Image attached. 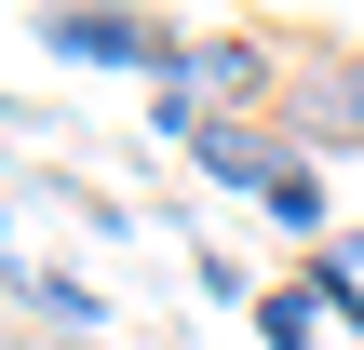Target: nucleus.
Segmentation results:
<instances>
[{
	"label": "nucleus",
	"mask_w": 364,
	"mask_h": 350,
	"mask_svg": "<svg viewBox=\"0 0 364 350\" xmlns=\"http://www.w3.org/2000/svg\"><path fill=\"white\" fill-rule=\"evenodd\" d=\"M27 27H41L54 67H122V81H149V94L189 81V54H203L189 27H149V13H108V0H54V13H27Z\"/></svg>",
	"instance_id": "nucleus-1"
},
{
	"label": "nucleus",
	"mask_w": 364,
	"mask_h": 350,
	"mask_svg": "<svg viewBox=\"0 0 364 350\" xmlns=\"http://www.w3.org/2000/svg\"><path fill=\"white\" fill-rule=\"evenodd\" d=\"M14 297H27V324H54L68 350H108V297L81 270H14Z\"/></svg>",
	"instance_id": "nucleus-2"
},
{
	"label": "nucleus",
	"mask_w": 364,
	"mask_h": 350,
	"mask_svg": "<svg viewBox=\"0 0 364 350\" xmlns=\"http://www.w3.org/2000/svg\"><path fill=\"white\" fill-rule=\"evenodd\" d=\"M297 297H311V310H324L338 337H364V270H351V243H324V256L297 270Z\"/></svg>",
	"instance_id": "nucleus-3"
},
{
	"label": "nucleus",
	"mask_w": 364,
	"mask_h": 350,
	"mask_svg": "<svg viewBox=\"0 0 364 350\" xmlns=\"http://www.w3.org/2000/svg\"><path fill=\"white\" fill-rule=\"evenodd\" d=\"M311 324H324V310H311L297 283H284V297H257V337H270V350H324V337H311Z\"/></svg>",
	"instance_id": "nucleus-4"
},
{
	"label": "nucleus",
	"mask_w": 364,
	"mask_h": 350,
	"mask_svg": "<svg viewBox=\"0 0 364 350\" xmlns=\"http://www.w3.org/2000/svg\"><path fill=\"white\" fill-rule=\"evenodd\" d=\"M108 350H122V337H108Z\"/></svg>",
	"instance_id": "nucleus-5"
}]
</instances>
